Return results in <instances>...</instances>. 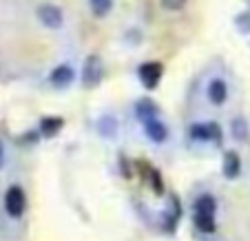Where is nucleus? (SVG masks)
Returning a JSON list of instances; mask_svg holds the SVG:
<instances>
[{"label":"nucleus","mask_w":250,"mask_h":241,"mask_svg":"<svg viewBox=\"0 0 250 241\" xmlns=\"http://www.w3.org/2000/svg\"><path fill=\"white\" fill-rule=\"evenodd\" d=\"M144 126H146V135L151 137L153 142H164L166 135H168L166 126L160 122V120H151V122H146Z\"/></svg>","instance_id":"1a4fd4ad"},{"label":"nucleus","mask_w":250,"mask_h":241,"mask_svg":"<svg viewBox=\"0 0 250 241\" xmlns=\"http://www.w3.org/2000/svg\"><path fill=\"white\" fill-rule=\"evenodd\" d=\"M38 18H40V22L49 29H60L62 22H64L60 7L51 5V2H44V5L38 7Z\"/></svg>","instance_id":"f03ea898"},{"label":"nucleus","mask_w":250,"mask_h":241,"mask_svg":"<svg viewBox=\"0 0 250 241\" xmlns=\"http://www.w3.org/2000/svg\"><path fill=\"white\" fill-rule=\"evenodd\" d=\"M91 7L95 16H106L111 11V0H91Z\"/></svg>","instance_id":"2eb2a0df"},{"label":"nucleus","mask_w":250,"mask_h":241,"mask_svg":"<svg viewBox=\"0 0 250 241\" xmlns=\"http://www.w3.org/2000/svg\"><path fill=\"white\" fill-rule=\"evenodd\" d=\"M60 128H62V120L60 118H47V120H42V124H40V131H42L47 137L56 135Z\"/></svg>","instance_id":"4468645a"},{"label":"nucleus","mask_w":250,"mask_h":241,"mask_svg":"<svg viewBox=\"0 0 250 241\" xmlns=\"http://www.w3.org/2000/svg\"><path fill=\"white\" fill-rule=\"evenodd\" d=\"M104 76V66H102V60L98 56H89L84 62V71H82V78H84V86H95L100 84Z\"/></svg>","instance_id":"f257e3e1"},{"label":"nucleus","mask_w":250,"mask_h":241,"mask_svg":"<svg viewBox=\"0 0 250 241\" xmlns=\"http://www.w3.org/2000/svg\"><path fill=\"white\" fill-rule=\"evenodd\" d=\"M226 95H228V86L224 80H212L210 84H208V100H210L212 104L226 102Z\"/></svg>","instance_id":"0eeeda50"},{"label":"nucleus","mask_w":250,"mask_h":241,"mask_svg":"<svg viewBox=\"0 0 250 241\" xmlns=\"http://www.w3.org/2000/svg\"><path fill=\"white\" fill-rule=\"evenodd\" d=\"M73 78H76L73 69H71L69 64H60L58 69H53L51 71V84L62 89V86H69L71 82H73Z\"/></svg>","instance_id":"39448f33"},{"label":"nucleus","mask_w":250,"mask_h":241,"mask_svg":"<svg viewBox=\"0 0 250 241\" xmlns=\"http://www.w3.org/2000/svg\"><path fill=\"white\" fill-rule=\"evenodd\" d=\"M215 208H217V203H215V199H212L210 195H204V197H199L197 201H195V210H197V213L215 215Z\"/></svg>","instance_id":"ddd939ff"},{"label":"nucleus","mask_w":250,"mask_h":241,"mask_svg":"<svg viewBox=\"0 0 250 241\" xmlns=\"http://www.w3.org/2000/svg\"><path fill=\"white\" fill-rule=\"evenodd\" d=\"M195 226L202 232H212L215 230V219H212L210 213H197L195 215Z\"/></svg>","instance_id":"9b49d317"},{"label":"nucleus","mask_w":250,"mask_h":241,"mask_svg":"<svg viewBox=\"0 0 250 241\" xmlns=\"http://www.w3.org/2000/svg\"><path fill=\"white\" fill-rule=\"evenodd\" d=\"M190 137L195 140H219V126L217 124H195L190 126Z\"/></svg>","instance_id":"423d86ee"},{"label":"nucleus","mask_w":250,"mask_h":241,"mask_svg":"<svg viewBox=\"0 0 250 241\" xmlns=\"http://www.w3.org/2000/svg\"><path fill=\"white\" fill-rule=\"evenodd\" d=\"M0 160H2V144H0Z\"/></svg>","instance_id":"f3484780"},{"label":"nucleus","mask_w":250,"mask_h":241,"mask_svg":"<svg viewBox=\"0 0 250 241\" xmlns=\"http://www.w3.org/2000/svg\"><path fill=\"white\" fill-rule=\"evenodd\" d=\"M137 73H140V80L146 89H155V86L160 84V78H162V64L160 62H146V64L140 66Z\"/></svg>","instance_id":"20e7f679"},{"label":"nucleus","mask_w":250,"mask_h":241,"mask_svg":"<svg viewBox=\"0 0 250 241\" xmlns=\"http://www.w3.org/2000/svg\"><path fill=\"white\" fill-rule=\"evenodd\" d=\"M5 208L9 213V217H20L24 210V193L18 186H11L5 195Z\"/></svg>","instance_id":"7ed1b4c3"},{"label":"nucleus","mask_w":250,"mask_h":241,"mask_svg":"<svg viewBox=\"0 0 250 241\" xmlns=\"http://www.w3.org/2000/svg\"><path fill=\"white\" fill-rule=\"evenodd\" d=\"M224 175L230 177V180L239 175V157H237V153H226V157H224Z\"/></svg>","instance_id":"9d476101"},{"label":"nucleus","mask_w":250,"mask_h":241,"mask_svg":"<svg viewBox=\"0 0 250 241\" xmlns=\"http://www.w3.org/2000/svg\"><path fill=\"white\" fill-rule=\"evenodd\" d=\"M232 135H235L237 140H241V142L248 137V126H246L244 120H235V122H232Z\"/></svg>","instance_id":"dca6fc26"},{"label":"nucleus","mask_w":250,"mask_h":241,"mask_svg":"<svg viewBox=\"0 0 250 241\" xmlns=\"http://www.w3.org/2000/svg\"><path fill=\"white\" fill-rule=\"evenodd\" d=\"M135 111H137V118H140L144 124L151 122V120H155V115H157V106L153 104L151 100H142V102H137Z\"/></svg>","instance_id":"6e6552de"},{"label":"nucleus","mask_w":250,"mask_h":241,"mask_svg":"<svg viewBox=\"0 0 250 241\" xmlns=\"http://www.w3.org/2000/svg\"><path fill=\"white\" fill-rule=\"evenodd\" d=\"M98 131L102 133V135L113 137L115 133H118V122H115L113 115H106V118L100 120V122H98Z\"/></svg>","instance_id":"f8f14e48"}]
</instances>
